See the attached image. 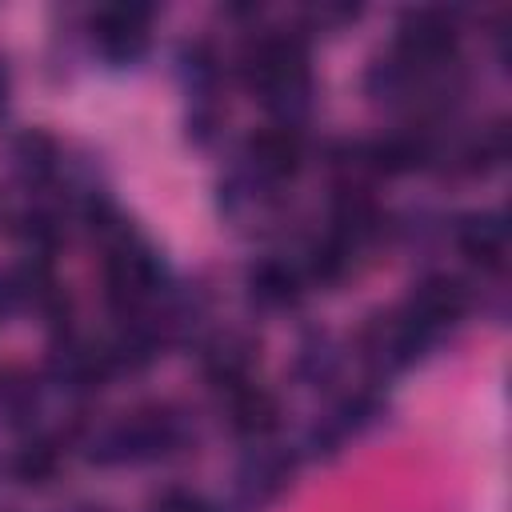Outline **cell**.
Returning a JSON list of instances; mask_svg holds the SVG:
<instances>
[{
	"label": "cell",
	"mask_w": 512,
	"mask_h": 512,
	"mask_svg": "<svg viewBox=\"0 0 512 512\" xmlns=\"http://www.w3.org/2000/svg\"><path fill=\"white\" fill-rule=\"evenodd\" d=\"M64 512H108V508H100V504H72V508H64Z\"/></svg>",
	"instance_id": "obj_23"
},
{
	"label": "cell",
	"mask_w": 512,
	"mask_h": 512,
	"mask_svg": "<svg viewBox=\"0 0 512 512\" xmlns=\"http://www.w3.org/2000/svg\"><path fill=\"white\" fill-rule=\"evenodd\" d=\"M0 224H12V212H8V204H4V196H0Z\"/></svg>",
	"instance_id": "obj_24"
},
{
	"label": "cell",
	"mask_w": 512,
	"mask_h": 512,
	"mask_svg": "<svg viewBox=\"0 0 512 512\" xmlns=\"http://www.w3.org/2000/svg\"><path fill=\"white\" fill-rule=\"evenodd\" d=\"M452 236H456V248H460L480 272H504V264H508V244H512L504 212H492V208H484V212H464V216H456Z\"/></svg>",
	"instance_id": "obj_12"
},
{
	"label": "cell",
	"mask_w": 512,
	"mask_h": 512,
	"mask_svg": "<svg viewBox=\"0 0 512 512\" xmlns=\"http://www.w3.org/2000/svg\"><path fill=\"white\" fill-rule=\"evenodd\" d=\"M4 164H8V172L20 184L40 188V184H48L60 172L64 152H60V144H56L52 132H44V128H20V132H12L4 140Z\"/></svg>",
	"instance_id": "obj_15"
},
{
	"label": "cell",
	"mask_w": 512,
	"mask_h": 512,
	"mask_svg": "<svg viewBox=\"0 0 512 512\" xmlns=\"http://www.w3.org/2000/svg\"><path fill=\"white\" fill-rule=\"evenodd\" d=\"M300 160H304V136L300 128H284V124H264L260 132L248 136L244 152H240V172L260 180L264 188H276L284 180H292L300 172Z\"/></svg>",
	"instance_id": "obj_9"
},
{
	"label": "cell",
	"mask_w": 512,
	"mask_h": 512,
	"mask_svg": "<svg viewBox=\"0 0 512 512\" xmlns=\"http://www.w3.org/2000/svg\"><path fill=\"white\" fill-rule=\"evenodd\" d=\"M304 276L292 256H260L244 272V292L260 312H288L304 296Z\"/></svg>",
	"instance_id": "obj_13"
},
{
	"label": "cell",
	"mask_w": 512,
	"mask_h": 512,
	"mask_svg": "<svg viewBox=\"0 0 512 512\" xmlns=\"http://www.w3.org/2000/svg\"><path fill=\"white\" fill-rule=\"evenodd\" d=\"M176 72H180V84L196 104H216V84H220V56L208 40H188L180 52H176Z\"/></svg>",
	"instance_id": "obj_16"
},
{
	"label": "cell",
	"mask_w": 512,
	"mask_h": 512,
	"mask_svg": "<svg viewBox=\"0 0 512 512\" xmlns=\"http://www.w3.org/2000/svg\"><path fill=\"white\" fill-rule=\"evenodd\" d=\"M40 412V384L20 364H0V420L8 428H28Z\"/></svg>",
	"instance_id": "obj_17"
},
{
	"label": "cell",
	"mask_w": 512,
	"mask_h": 512,
	"mask_svg": "<svg viewBox=\"0 0 512 512\" xmlns=\"http://www.w3.org/2000/svg\"><path fill=\"white\" fill-rule=\"evenodd\" d=\"M400 312L408 316V324L428 340L436 344L444 332H452L468 312H472V288L460 280V276H448V272H428L412 284L408 300L400 304Z\"/></svg>",
	"instance_id": "obj_6"
},
{
	"label": "cell",
	"mask_w": 512,
	"mask_h": 512,
	"mask_svg": "<svg viewBox=\"0 0 512 512\" xmlns=\"http://www.w3.org/2000/svg\"><path fill=\"white\" fill-rule=\"evenodd\" d=\"M156 512H224L216 508L212 500H204L200 492H188V488H164L156 496Z\"/></svg>",
	"instance_id": "obj_21"
},
{
	"label": "cell",
	"mask_w": 512,
	"mask_h": 512,
	"mask_svg": "<svg viewBox=\"0 0 512 512\" xmlns=\"http://www.w3.org/2000/svg\"><path fill=\"white\" fill-rule=\"evenodd\" d=\"M360 16V8L356 4H308L304 12H300V32H340L344 24H352Z\"/></svg>",
	"instance_id": "obj_20"
},
{
	"label": "cell",
	"mask_w": 512,
	"mask_h": 512,
	"mask_svg": "<svg viewBox=\"0 0 512 512\" xmlns=\"http://www.w3.org/2000/svg\"><path fill=\"white\" fill-rule=\"evenodd\" d=\"M8 96H12V68H8V60H4V52H0V112H4Z\"/></svg>",
	"instance_id": "obj_22"
},
{
	"label": "cell",
	"mask_w": 512,
	"mask_h": 512,
	"mask_svg": "<svg viewBox=\"0 0 512 512\" xmlns=\"http://www.w3.org/2000/svg\"><path fill=\"white\" fill-rule=\"evenodd\" d=\"M220 412H224L228 428H232L240 440H248V444L272 436L276 424H280V400H276L264 384H256V380L220 392Z\"/></svg>",
	"instance_id": "obj_14"
},
{
	"label": "cell",
	"mask_w": 512,
	"mask_h": 512,
	"mask_svg": "<svg viewBox=\"0 0 512 512\" xmlns=\"http://www.w3.org/2000/svg\"><path fill=\"white\" fill-rule=\"evenodd\" d=\"M152 16L156 12L148 4H108V8L92 12V20H88L92 48L116 68L144 60V52L152 44Z\"/></svg>",
	"instance_id": "obj_8"
},
{
	"label": "cell",
	"mask_w": 512,
	"mask_h": 512,
	"mask_svg": "<svg viewBox=\"0 0 512 512\" xmlns=\"http://www.w3.org/2000/svg\"><path fill=\"white\" fill-rule=\"evenodd\" d=\"M96 244L104 252V296H108L112 312L120 320L144 316L168 288L160 252L132 228V220L112 224Z\"/></svg>",
	"instance_id": "obj_3"
},
{
	"label": "cell",
	"mask_w": 512,
	"mask_h": 512,
	"mask_svg": "<svg viewBox=\"0 0 512 512\" xmlns=\"http://www.w3.org/2000/svg\"><path fill=\"white\" fill-rule=\"evenodd\" d=\"M260 360V344L244 328H220L200 344V372L216 392L248 384Z\"/></svg>",
	"instance_id": "obj_11"
},
{
	"label": "cell",
	"mask_w": 512,
	"mask_h": 512,
	"mask_svg": "<svg viewBox=\"0 0 512 512\" xmlns=\"http://www.w3.org/2000/svg\"><path fill=\"white\" fill-rule=\"evenodd\" d=\"M60 464H64V448L60 440L52 436H28L20 440V448L12 452V476L28 488H44L60 476Z\"/></svg>",
	"instance_id": "obj_18"
},
{
	"label": "cell",
	"mask_w": 512,
	"mask_h": 512,
	"mask_svg": "<svg viewBox=\"0 0 512 512\" xmlns=\"http://www.w3.org/2000/svg\"><path fill=\"white\" fill-rule=\"evenodd\" d=\"M240 80L272 112V124L300 128L316 104V80L308 68V40L300 28L252 32L240 48Z\"/></svg>",
	"instance_id": "obj_1"
},
{
	"label": "cell",
	"mask_w": 512,
	"mask_h": 512,
	"mask_svg": "<svg viewBox=\"0 0 512 512\" xmlns=\"http://www.w3.org/2000/svg\"><path fill=\"white\" fill-rule=\"evenodd\" d=\"M292 476H296V460L284 444H276L272 436L264 440H252L244 448V456L236 460V472H232V488H236V500L248 504V508H264L272 500H280L288 488H292Z\"/></svg>",
	"instance_id": "obj_7"
},
{
	"label": "cell",
	"mask_w": 512,
	"mask_h": 512,
	"mask_svg": "<svg viewBox=\"0 0 512 512\" xmlns=\"http://www.w3.org/2000/svg\"><path fill=\"white\" fill-rule=\"evenodd\" d=\"M432 344L408 324V316L400 308L392 312H372L360 332H356V356L372 376H392L412 368Z\"/></svg>",
	"instance_id": "obj_5"
},
{
	"label": "cell",
	"mask_w": 512,
	"mask_h": 512,
	"mask_svg": "<svg viewBox=\"0 0 512 512\" xmlns=\"http://www.w3.org/2000/svg\"><path fill=\"white\" fill-rule=\"evenodd\" d=\"M80 456L100 468L116 464H156L188 452L192 444V424L180 408L172 404H144L108 420H92L76 436Z\"/></svg>",
	"instance_id": "obj_2"
},
{
	"label": "cell",
	"mask_w": 512,
	"mask_h": 512,
	"mask_svg": "<svg viewBox=\"0 0 512 512\" xmlns=\"http://www.w3.org/2000/svg\"><path fill=\"white\" fill-rule=\"evenodd\" d=\"M108 360L100 340H84L76 332H64L48 352V380L68 396H92L108 380Z\"/></svg>",
	"instance_id": "obj_10"
},
{
	"label": "cell",
	"mask_w": 512,
	"mask_h": 512,
	"mask_svg": "<svg viewBox=\"0 0 512 512\" xmlns=\"http://www.w3.org/2000/svg\"><path fill=\"white\" fill-rule=\"evenodd\" d=\"M340 364H344V356H340V344L328 336V332H308L304 340H300V348H296V376L308 384V388H328L336 376H340Z\"/></svg>",
	"instance_id": "obj_19"
},
{
	"label": "cell",
	"mask_w": 512,
	"mask_h": 512,
	"mask_svg": "<svg viewBox=\"0 0 512 512\" xmlns=\"http://www.w3.org/2000/svg\"><path fill=\"white\" fill-rule=\"evenodd\" d=\"M460 28L448 8H408L396 20V44L392 52L408 60L420 72H444L456 64Z\"/></svg>",
	"instance_id": "obj_4"
},
{
	"label": "cell",
	"mask_w": 512,
	"mask_h": 512,
	"mask_svg": "<svg viewBox=\"0 0 512 512\" xmlns=\"http://www.w3.org/2000/svg\"><path fill=\"white\" fill-rule=\"evenodd\" d=\"M8 312V296H4V276H0V316Z\"/></svg>",
	"instance_id": "obj_25"
}]
</instances>
